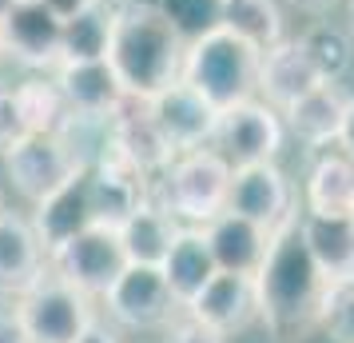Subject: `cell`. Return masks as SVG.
<instances>
[{
	"label": "cell",
	"mask_w": 354,
	"mask_h": 343,
	"mask_svg": "<svg viewBox=\"0 0 354 343\" xmlns=\"http://www.w3.org/2000/svg\"><path fill=\"white\" fill-rule=\"evenodd\" d=\"M326 276L299 236V208L271 231L255 272L259 319L279 343H299L319 327Z\"/></svg>",
	"instance_id": "1"
},
{
	"label": "cell",
	"mask_w": 354,
	"mask_h": 343,
	"mask_svg": "<svg viewBox=\"0 0 354 343\" xmlns=\"http://www.w3.org/2000/svg\"><path fill=\"white\" fill-rule=\"evenodd\" d=\"M187 40L160 12L156 0H128L112 8L108 64L128 100H151L167 84L179 80Z\"/></svg>",
	"instance_id": "2"
},
{
	"label": "cell",
	"mask_w": 354,
	"mask_h": 343,
	"mask_svg": "<svg viewBox=\"0 0 354 343\" xmlns=\"http://www.w3.org/2000/svg\"><path fill=\"white\" fill-rule=\"evenodd\" d=\"M259 56H263V52L251 49L243 36H235L231 28H223V24H215V28H207L203 36L187 40L179 80H187L195 92H203V96L223 112L231 104L255 96Z\"/></svg>",
	"instance_id": "3"
},
{
	"label": "cell",
	"mask_w": 354,
	"mask_h": 343,
	"mask_svg": "<svg viewBox=\"0 0 354 343\" xmlns=\"http://www.w3.org/2000/svg\"><path fill=\"white\" fill-rule=\"evenodd\" d=\"M160 204L176 220H187L203 228L207 220L227 208V188H231V164L215 148H192L176 152L171 164L160 172Z\"/></svg>",
	"instance_id": "4"
},
{
	"label": "cell",
	"mask_w": 354,
	"mask_h": 343,
	"mask_svg": "<svg viewBox=\"0 0 354 343\" xmlns=\"http://www.w3.org/2000/svg\"><path fill=\"white\" fill-rule=\"evenodd\" d=\"M17 308L32 343H76V335L96 319L92 299L52 267H44L24 292H17Z\"/></svg>",
	"instance_id": "5"
},
{
	"label": "cell",
	"mask_w": 354,
	"mask_h": 343,
	"mask_svg": "<svg viewBox=\"0 0 354 343\" xmlns=\"http://www.w3.org/2000/svg\"><path fill=\"white\" fill-rule=\"evenodd\" d=\"M48 267L56 276H64L72 288H80L88 299H96V295L104 299V292L128 267V252H124L120 228H108V224L84 228L80 236H72L68 244H60L52 252Z\"/></svg>",
	"instance_id": "6"
},
{
	"label": "cell",
	"mask_w": 354,
	"mask_h": 343,
	"mask_svg": "<svg viewBox=\"0 0 354 343\" xmlns=\"http://www.w3.org/2000/svg\"><path fill=\"white\" fill-rule=\"evenodd\" d=\"M104 308L115 324L131 331H163L183 311L156 263H128L104 292Z\"/></svg>",
	"instance_id": "7"
},
{
	"label": "cell",
	"mask_w": 354,
	"mask_h": 343,
	"mask_svg": "<svg viewBox=\"0 0 354 343\" xmlns=\"http://www.w3.org/2000/svg\"><path fill=\"white\" fill-rule=\"evenodd\" d=\"M4 172H8V180L20 196L40 204L80 172V160L60 140V132H24L4 152Z\"/></svg>",
	"instance_id": "8"
},
{
	"label": "cell",
	"mask_w": 354,
	"mask_h": 343,
	"mask_svg": "<svg viewBox=\"0 0 354 343\" xmlns=\"http://www.w3.org/2000/svg\"><path fill=\"white\" fill-rule=\"evenodd\" d=\"M215 152L223 156L231 168H243V164H263L274 160L279 148H283V124H279V112L263 100H239L219 112L215 120V136H211Z\"/></svg>",
	"instance_id": "9"
},
{
	"label": "cell",
	"mask_w": 354,
	"mask_h": 343,
	"mask_svg": "<svg viewBox=\"0 0 354 343\" xmlns=\"http://www.w3.org/2000/svg\"><path fill=\"white\" fill-rule=\"evenodd\" d=\"M60 36H64V20L56 17L44 0H12L0 12L4 52L28 68L48 72V68L60 64Z\"/></svg>",
	"instance_id": "10"
},
{
	"label": "cell",
	"mask_w": 354,
	"mask_h": 343,
	"mask_svg": "<svg viewBox=\"0 0 354 343\" xmlns=\"http://www.w3.org/2000/svg\"><path fill=\"white\" fill-rule=\"evenodd\" d=\"M144 104H147V112H151V120H156V128L163 132V140L176 152H192V148L211 144L219 108L203 92H195L187 80L167 84L163 92H156Z\"/></svg>",
	"instance_id": "11"
},
{
	"label": "cell",
	"mask_w": 354,
	"mask_h": 343,
	"mask_svg": "<svg viewBox=\"0 0 354 343\" xmlns=\"http://www.w3.org/2000/svg\"><path fill=\"white\" fill-rule=\"evenodd\" d=\"M227 212H239L255 220L259 228L274 231L290 212H295V196H290L287 176L279 172L274 160L263 164H243L231 168V188H227Z\"/></svg>",
	"instance_id": "12"
},
{
	"label": "cell",
	"mask_w": 354,
	"mask_h": 343,
	"mask_svg": "<svg viewBox=\"0 0 354 343\" xmlns=\"http://www.w3.org/2000/svg\"><path fill=\"white\" fill-rule=\"evenodd\" d=\"M108 152H115L120 160H128L136 172H144L147 180L160 176L171 164L176 148L163 140V132L156 128V120L147 112L144 100H128L108 116Z\"/></svg>",
	"instance_id": "13"
},
{
	"label": "cell",
	"mask_w": 354,
	"mask_h": 343,
	"mask_svg": "<svg viewBox=\"0 0 354 343\" xmlns=\"http://www.w3.org/2000/svg\"><path fill=\"white\" fill-rule=\"evenodd\" d=\"M322 76L310 64V56L303 52L299 40H279L259 56V80L255 92L263 96V104H271L274 112L290 108L299 96H306L310 88H319Z\"/></svg>",
	"instance_id": "14"
},
{
	"label": "cell",
	"mask_w": 354,
	"mask_h": 343,
	"mask_svg": "<svg viewBox=\"0 0 354 343\" xmlns=\"http://www.w3.org/2000/svg\"><path fill=\"white\" fill-rule=\"evenodd\" d=\"M187 315L199 324L215 327L219 335H235L259 315L255 304V276H239V272H215L211 283L187 304Z\"/></svg>",
	"instance_id": "15"
},
{
	"label": "cell",
	"mask_w": 354,
	"mask_h": 343,
	"mask_svg": "<svg viewBox=\"0 0 354 343\" xmlns=\"http://www.w3.org/2000/svg\"><path fill=\"white\" fill-rule=\"evenodd\" d=\"M92 224H96V216H92V200H88V168H80L48 200H40L36 204V216H32V228L40 236L44 256H52L60 244H68L72 236H80Z\"/></svg>",
	"instance_id": "16"
},
{
	"label": "cell",
	"mask_w": 354,
	"mask_h": 343,
	"mask_svg": "<svg viewBox=\"0 0 354 343\" xmlns=\"http://www.w3.org/2000/svg\"><path fill=\"white\" fill-rule=\"evenodd\" d=\"M56 84H60L72 116H112L124 104V88L115 80L108 56L104 60H64V64H56Z\"/></svg>",
	"instance_id": "17"
},
{
	"label": "cell",
	"mask_w": 354,
	"mask_h": 343,
	"mask_svg": "<svg viewBox=\"0 0 354 343\" xmlns=\"http://www.w3.org/2000/svg\"><path fill=\"white\" fill-rule=\"evenodd\" d=\"M203 236L211 244L215 267L219 272H239V276H255L259 263H263V252H267V240H271L267 228H259L255 220L227 212V208L203 224Z\"/></svg>",
	"instance_id": "18"
},
{
	"label": "cell",
	"mask_w": 354,
	"mask_h": 343,
	"mask_svg": "<svg viewBox=\"0 0 354 343\" xmlns=\"http://www.w3.org/2000/svg\"><path fill=\"white\" fill-rule=\"evenodd\" d=\"M48 267L32 220L17 212H0V295H17Z\"/></svg>",
	"instance_id": "19"
},
{
	"label": "cell",
	"mask_w": 354,
	"mask_h": 343,
	"mask_svg": "<svg viewBox=\"0 0 354 343\" xmlns=\"http://www.w3.org/2000/svg\"><path fill=\"white\" fill-rule=\"evenodd\" d=\"M160 272L167 279L171 295L179 299V308H187L195 295L211 283V276L219 272L203 228H195V224L192 228H179V236L171 240V247H167V256L160 263Z\"/></svg>",
	"instance_id": "20"
},
{
	"label": "cell",
	"mask_w": 354,
	"mask_h": 343,
	"mask_svg": "<svg viewBox=\"0 0 354 343\" xmlns=\"http://www.w3.org/2000/svg\"><path fill=\"white\" fill-rule=\"evenodd\" d=\"M346 92L342 84L322 80L319 88H310L306 96H299L290 108H283L279 116H287L290 136H299L306 148H330L338 140V124L346 112Z\"/></svg>",
	"instance_id": "21"
},
{
	"label": "cell",
	"mask_w": 354,
	"mask_h": 343,
	"mask_svg": "<svg viewBox=\"0 0 354 343\" xmlns=\"http://www.w3.org/2000/svg\"><path fill=\"white\" fill-rule=\"evenodd\" d=\"M299 236L326 279L354 276V216L299 212Z\"/></svg>",
	"instance_id": "22"
},
{
	"label": "cell",
	"mask_w": 354,
	"mask_h": 343,
	"mask_svg": "<svg viewBox=\"0 0 354 343\" xmlns=\"http://www.w3.org/2000/svg\"><path fill=\"white\" fill-rule=\"evenodd\" d=\"M303 208L322 216H354V160L346 152H319L303 184Z\"/></svg>",
	"instance_id": "23"
},
{
	"label": "cell",
	"mask_w": 354,
	"mask_h": 343,
	"mask_svg": "<svg viewBox=\"0 0 354 343\" xmlns=\"http://www.w3.org/2000/svg\"><path fill=\"white\" fill-rule=\"evenodd\" d=\"M179 224L176 216L163 208L160 200H140L136 204V212L120 224V240H124V252H128V263H156L160 267L163 256H167V247L171 240L179 236Z\"/></svg>",
	"instance_id": "24"
},
{
	"label": "cell",
	"mask_w": 354,
	"mask_h": 343,
	"mask_svg": "<svg viewBox=\"0 0 354 343\" xmlns=\"http://www.w3.org/2000/svg\"><path fill=\"white\" fill-rule=\"evenodd\" d=\"M219 24L259 52L283 40V12L274 0H219Z\"/></svg>",
	"instance_id": "25"
},
{
	"label": "cell",
	"mask_w": 354,
	"mask_h": 343,
	"mask_svg": "<svg viewBox=\"0 0 354 343\" xmlns=\"http://www.w3.org/2000/svg\"><path fill=\"white\" fill-rule=\"evenodd\" d=\"M108 36H112V8L104 0H92L76 17L64 20L60 36V64L64 60H104L108 56Z\"/></svg>",
	"instance_id": "26"
},
{
	"label": "cell",
	"mask_w": 354,
	"mask_h": 343,
	"mask_svg": "<svg viewBox=\"0 0 354 343\" xmlns=\"http://www.w3.org/2000/svg\"><path fill=\"white\" fill-rule=\"evenodd\" d=\"M17 112L24 132H60L68 120V104L56 76H28L17 84Z\"/></svg>",
	"instance_id": "27"
},
{
	"label": "cell",
	"mask_w": 354,
	"mask_h": 343,
	"mask_svg": "<svg viewBox=\"0 0 354 343\" xmlns=\"http://www.w3.org/2000/svg\"><path fill=\"white\" fill-rule=\"evenodd\" d=\"M299 44H303V52L310 56V64L319 68V76L330 80V84L342 80L346 68H351V60H354L351 36L342 33V28H335V24H315V28H306V33L299 36Z\"/></svg>",
	"instance_id": "28"
},
{
	"label": "cell",
	"mask_w": 354,
	"mask_h": 343,
	"mask_svg": "<svg viewBox=\"0 0 354 343\" xmlns=\"http://www.w3.org/2000/svg\"><path fill=\"white\" fill-rule=\"evenodd\" d=\"M319 327L335 343H354V276L326 279L319 308Z\"/></svg>",
	"instance_id": "29"
},
{
	"label": "cell",
	"mask_w": 354,
	"mask_h": 343,
	"mask_svg": "<svg viewBox=\"0 0 354 343\" xmlns=\"http://www.w3.org/2000/svg\"><path fill=\"white\" fill-rule=\"evenodd\" d=\"M156 4L179 28L183 40H195V36H203L207 28L219 24V0H156Z\"/></svg>",
	"instance_id": "30"
},
{
	"label": "cell",
	"mask_w": 354,
	"mask_h": 343,
	"mask_svg": "<svg viewBox=\"0 0 354 343\" xmlns=\"http://www.w3.org/2000/svg\"><path fill=\"white\" fill-rule=\"evenodd\" d=\"M160 343H227V335H219V331L207 327V324H199V319L187 315V311H179L176 319L163 327Z\"/></svg>",
	"instance_id": "31"
},
{
	"label": "cell",
	"mask_w": 354,
	"mask_h": 343,
	"mask_svg": "<svg viewBox=\"0 0 354 343\" xmlns=\"http://www.w3.org/2000/svg\"><path fill=\"white\" fill-rule=\"evenodd\" d=\"M24 136V124H20V112H17V84L0 80V156L17 144Z\"/></svg>",
	"instance_id": "32"
},
{
	"label": "cell",
	"mask_w": 354,
	"mask_h": 343,
	"mask_svg": "<svg viewBox=\"0 0 354 343\" xmlns=\"http://www.w3.org/2000/svg\"><path fill=\"white\" fill-rule=\"evenodd\" d=\"M0 343H32L20 319L17 295H0Z\"/></svg>",
	"instance_id": "33"
},
{
	"label": "cell",
	"mask_w": 354,
	"mask_h": 343,
	"mask_svg": "<svg viewBox=\"0 0 354 343\" xmlns=\"http://www.w3.org/2000/svg\"><path fill=\"white\" fill-rule=\"evenodd\" d=\"M338 152H346L354 160V96L346 100V112H342V124H338Z\"/></svg>",
	"instance_id": "34"
},
{
	"label": "cell",
	"mask_w": 354,
	"mask_h": 343,
	"mask_svg": "<svg viewBox=\"0 0 354 343\" xmlns=\"http://www.w3.org/2000/svg\"><path fill=\"white\" fill-rule=\"evenodd\" d=\"M76 343H120V335H115L112 327H104L100 319H92V324L76 335Z\"/></svg>",
	"instance_id": "35"
},
{
	"label": "cell",
	"mask_w": 354,
	"mask_h": 343,
	"mask_svg": "<svg viewBox=\"0 0 354 343\" xmlns=\"http://www.w3.org/2000/svg\"><path fill=\"white\" fill-rule=\"evenodd\" d=\"M44 4H48V8H52L60 20H68V17H76L80 8H88L92 0H44Z\"/></svg>",
	"instance_id": "36"
},
{
	"label": "cell",
	"mask_w": 354,
	"mask_h": 343,
	"mask_svg": "<svg viewBox=\"0 0 354 343\" xmlns=\"http://www.w3.org/2000/svg\"><path fill=\"white\" fill-rule=\"evenodd\" d=\"M299 4H326V0H299Z\"/></svg>",
	"instance_id": "37"
},
{
	"label": "cell",
	"mask_w": 354,
	"mask_h": 343,
	"mask_svg": "<svg viewBox=\"0 0 354 343\" xmlns=\"http://www.w3.org/2000/svg\"><path fill=\"white\" fill-rule=\"evenodd\" d=\"M8 4H12V0H0V12H4V8H8Z\"/></svg>",
	"instance_id": "38"
},
{
	"label": "cell",
	"mask_w": 354,
	"mask_h": 343,
	"mask_svg": "<svg viewBox=\"0 0 354 343\" xmlns=\"http://www.w3.org/2000/svg\"><path fill=\"white\" fill-rule=\"evenodd\" d=\"M0 212H4V196H0Z\"/></svg>",
	"instance_id": "39"
},
{
	"label": "cell",
	"mask_w": 354,
	"mask_h": 343,
	"mask_svg": "<svg viewBox=\"0 0 354 343\" xmlns=\"http://www.w3.org/2000/svg\"><path fill=\"white\" fill-rule=\"evenodd\" d=\"M0 56H4V40H0Z\"/></svg>",
	"instance_id": "40"
},
{
	"label": "cell",
	"mask_w": 354,
	"mask_h": 343,
	"mask_svg": "<svg viewBox=\"0 0 354 343\" xmlns=\"http://www.w3.org/2000/svg\"><path fill=\"white\" fill-rule=\"evenodd\" d=\"M351 17H354V0H351Z\"/></svg>",
	"instance_id": "41"
}]
</instances>
